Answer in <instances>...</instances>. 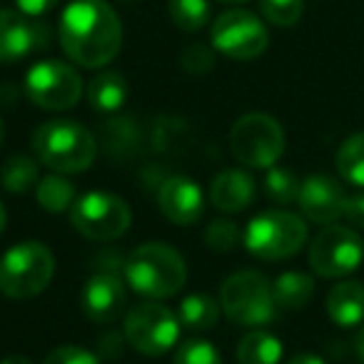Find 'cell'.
Wrapping results in <instances>:
<instances>
[{
  "mask_svg": "<svg viewBox=\"0 0 364 364\" xmlns=\"http://www.w3.org/2000/svg\"><path fill=\"white\" fill-rule=\"evenodd\" d=\"M60 48L82 68H105L122 46V23L105 0H73L58 28Z\"/></svg>",
  "mask_w": 364,
  "mask_h": 364,
  "instance_id": "obj_1",
  "label": "cell"
},
{
  "mask_svg": "<svg viewBox=\"0 0 364 364\" xmlns=\"http://www.w3.org/2000/svg\"><path fill=\"white\" fill-rule=\"evenodd\" d=\"M125 282L132 292L150 299H167L188 282V264L175 247L147 242L125 259Z\"/></svg>",
  "mask_w": 364,
  "mask_h": 364,
  "instance_id": "obj_2",
  "label": "cell"
},
{
  "mask_svg": "<svg viewBox=\"0 0 364 364\" xmlns=\"http://www.w3.org/2000/svg\"><path fill=\"white\" fill-rule=\"evenodd\" d=\"M33 147L43 165L55 172H65V175L85 172L97 152L92 132L75 120L43 122L33 132Z\"/></svg>",
  "mask_w": 364,
  "mask_h": 364,
  "instance_id": "obj_3",
  "label": "cell"
},
{
  "mask_svg": "<svg viewBox=\"0 0 364 364\" xmlns=\"http://www.w3.org/2000/svg\"><path fill=\"white\" fill-rule=\"evenodd\" d=\"M55 274V257L43 242L13 245L0 257V292L11 299L38 297Z\"/></svg>",
  "mask_w": 364,
  "mask_h": 364,
  "instance_id": "obj_4",
  "label": "cell"
},
{
  "mask_svg": "<svg viewBox=\"0 0 364 364\" xmlns=\"http://www.w3.org/2000/svg\"><path fill=\"white\" fill-rule=\"evenodd\" d=\"M220 307L230 322L240 327H262L277 314L272 282L262 272L242 269L225 279L220 289Z\"/></svg>",
  "mask_w": 364,
  "mask_h": 364,
  "instance_id": "obj_5",
  "label": "cell"
},
{
  "mask_svg": "<svg viewBox=\"0 0 364 364\" xmlns=\"http://www.w3.org/2000/svg\"><path fill=\"white\" fill-rule=\"evenodd\" d=\"M242 242L250 255L259 259H287L307 242V225L287 210H267L252 218L245 228Z\"/></svg>",
  "mask_w": 364,
  "mask_h": 364,
  "instance_id": "obj_6",
  "label": "cell"
},
{
  "mask_svg": "<svg viewBox=\"0 0 364 364\" xmlns=\"http://www.w3.org/2000/svg\"><path fill=\"white\" fill-rule=\"evenodd\" d=\"M230 147L232 155L247 167H267L277 165L284 152V130L274 117L264 112H247L232 125L230 132Z\"/></svg>",
  "mask_w": 364,
  "mask_h": 364,
  "instance_id": "obj_7",
  "label": "cell"
},
{
  "mask_svg": "<svg viewBox=\"0 0 364 364\" xmlns=\"http://www.w3.org/2000/svg\"><path fill=\"white\" fill-rule=\"evenodd\" d=\"M70 223L82 237L110 242L130 230L132 213L127 203L110 193H87L70 208Z\"/></svg>",
  "mask_w": 364,
  "mask_h": 364,
  "instance_id": "obj_8",
  "label": "cell"
},
{
  "mask_svg": "<svg viewBox=\"0 0 364 364\" xmlns=\"http://www.w3.org/2000/svg\"><path fill=\"white\" fill-rule=\"evenodd\" d=\"M180 319L170 307L155 302H140L125 317V339L130 347L147 357L170 352L180 337Z\"/></svg>",
  "mask_w": 364,
  "mask_h": 364,
  "instance_id": "obj_9",
  "label": "cell"
},
{
  "mask_svg": "<svg viewBox=\"0 0 364 364\" xmlns=\"http://www.w3.org/2000/svg\"><path fill=\"white\" fill-rule=\"evenodd\" d=\"M26 92L43 110H70L82 95V80L73 65L63 60H41L28 70Z\"/></svg>",
  "mask_w": 364,
  "mask_h": 364,
  "instance_id": "obj_10",
  "label": "cell"
},
{
  "mask_svg": "<svg viewBox=\"0 0 364 364\" xmlns=\"http://www.w3.org/2000/svg\"><path fill=\"white\" fill-rule=\"evenodd\" d=\"M213 48L230 60H255L269 46L264 23L250 11H228L213 23Z\"/></svg>",
  "mask_w": 364,
  "mask_h": 364,
  "instance_id": "obj_11",
  "label": "cell"
},
{
  "mask_svg": "<svg viewBox=\"0 0 364 364\" xmlns=\"http://www.w3.org/2000/svg\"><path fill=\"white\" fill-rule=\"evenodd\" d=\"M364 242L352 228L327 225L309 245V264L319 277H347L362 264Z\"/></svg>",
  "mask_w": 364,
  "mask_h": 364,
  "instance_id": "obj_12",
  "label": "cell"
},
{
  "mask_svg": "<svg viewBox=\"0 0 364 364\" xmlns=\"http://www.w3.org/2000/svg\"><path fill=\"white\" fill-rule=\"evenodd\" d=\"M48 43V28L33 16L0 8V63H18Z\"/></svg>",
  "mask_w": 364,
  "mask_h": 364,
  "instance_id": "obj_13",
  "label": "cell"
},
{
  "mask_svg": "<svg viewBox=\"0 0 364 364\" xmlns=\"http://www.w3.org/2000/svg\"><path fill=\"white\" fill-rule=\"evenodd\" d=\"M299 210L307 220L317 225H332L344 215V205H347V195L344 188L337 180L327 175H309L302 180L299 188Z\"/></svg>",
  "mask_w": 364,
  "mask_h": 364,
  "instance_id": "obj_14",
  "label": "cell"
},
{
  "mask_svg": "<svg viewBox=\"0 0 364 364\" xmlns=\"http://www.w3.org/2000/svg\"><path fill=\"white\" fill-rule=\"evenodd\" d=\"M157 208L170 223L195 225L203 218L205 198L195 180L185 175H172L157 190Z\"/></svg>",
  "mask_w": 364,
  "mask_h": 364,
  "instance_id": "obj_15",
  "label": "cell"
},
{
  "mask_svg": "<svg viewBox=\"0 0 364 364\" xmlns=\"http://www.w3.org/2000/svg\"><path fill=\"white\" fill-rule=\"evenodd\" d=\"M125 284L112 272H95L80 292V304L87 319L110 324L125 312Z\"/></svg>",
  "mask_w": 364,
  "mask_h": 364,
  "instance_id": "obj_16",
  "label": "cell"
},
{
  "mask_svg": "<svg viewBox=\"0 0 364 364\" xmlns=\"http://www.w3.org/2000/svg\"><path fill=\"white\" fill-rule=\"evenodd\" d=\"M255 200V180L245 170H223L210 185V203L220 210V213H242L252 205Z\"/></svg>",
  "mask_w": 364,
  "mask_h": 364,
  "instance_id": "obj_17",
  "label": "cell"
},
{
  "mask_svg": "<svg viewBox=\"0 0 364 364\" xmlns=\"http://www.w3.org/2000/svg\"><path fill=\"white\" fill-rule=\"evenodd\" d=\"M327 314L339 327H357L364 322V284L339 282L327 294Z\"/></svg>",
  "mask_w": 364,
  "mask_h": 364,
  "instance_id": "obj_18",
  "label": "cell"
},
{
  "mask_svg": "<svg viewBox=\"0 0 364 364\" xmlns=\"http://www.w3.org/2000/svg\"><path fill=\"white\" fill-rule=\"evenodd\" d=\"M87 100L97 112H117L127 100V80L117 70H102L87 85Z\"/></svg>",
  "mask_w": 364,
  "mask_h": 364,
  "instance_id": "obj_19",
  "label": "cell"
},
{
  "mask_svg": "<svg viewBox=\"0 0 364 364\" xmlns=\"http://www.w3.org/2000/svg\"><path fill=\"white\" fill-rule=\"evenodd\" d=\"M220 302L210 294L203 292H195L188 294V297L182 299L180 307H177V319L185 329L190 332H208L218 324L220 319Z\"/></svg>",
  "mask_w": 364,
  "mask_h": 364,
  "instance_id": "obj_20",
  "label": "cell"
},
{
  "mask_svg": "<svg viewBox=\"0 0 364 364\" xmlns=\"http://www.w3.org/2000/svg\"><path fill=\"white\" fill-rule=\"evenodd\" d=\"M282 342L264 329H252L237 344V364H279Z\"/></svg>",
  "mask_w": 364,
  "mask_h": 364,
  "instance_id": "obj_21",
  "label": "cell"
},
{
  "mask_svg": "<svg viewBox=\"0 0 364 364\" xmlns=\"http://www.w3.org/2000/svg\"><path fill=\"white\" fill-rule=\"evenodd\" d=\"M272 292L279 309H302L314 294V279L304 272H282L272 282Z\"/></svg>",
  "mask_w": 364,
  "mask_h": 364,
  "instance_id": "obj_22",
  "label": "cell"
},
{
  "mask_svg": "<svg viewBox=\"0 0 364 364\" xmlns=\"http://www.w3.org/2000/svg\"><path fill=\"white\" fill-rule=\"evenodd\" d=\"M38 182H41L38 162L28 155H13L0 167V185L13 195L31 193L33 188H38Z\"/></svg>",
  "mask_w": 364,
  "mask_h": 364,
  "instance_id": "obj_23",
  "label": "cell"
},
{
  "mask_svg": "<svg viewBox=\"0 0 364 364\" xmlns=\"http://www.w3.org/2000/svg\"><path fill=\"white\" fill-rule=\"evenodd\" d=\"M36 198L46 213H65L75 203V188L73 182L58 172V175L41 177L36 188Z\"/></svg>",
  "mask_w": 364,
  "mask_h": 364,
  "instance_id": "obj_24",
  "label": "cell"
},
{
  "mask_svg": "<svg viewBox=\"0 0 364 364\" xmlns=\"http://www.w3.org/2000/svg\"><path fill=\"white\" fill-rule=\"evenodd\" d=\"M337 170L349 185L364 188V132H354L339 145Z\"/></svg>",
  "mask_w": 364,
  "mask_h": 364,
  "instance_id": "obj_25",
  "label": "cell"
},
{
  "mask_svg": "<svg viewBox=\"0 0 364 364\" xmlns=\"http://www.w3.org/2000/svg\"><path fill=\"white\" fill-rule=\"evenodd\" d=\"M170 18L180 31L195 33L208 26L210 21V0H170L167 3Z\"/></svg>",
  "mask_w": 364,
  "mask_h": 364,
  "instance_id": "obj_26",
  "label": "cell"
},
{
  "mask_svg": "<svg viewBox=\"0 0 364 364\" xmlns=\"http://www.w3.org/2000/svg\"><path fill=\"white\" fill-rule=\"evenodd\" d=\"M299 188H302V182L297 180L292 170L287 167H279L272 165L267 167V175H264V193L272 203L277 205H289L299 198Z\"/></svg>",
  "mask_w": 364,
  "mask_h": 364,
  "instance_id": "obj_27",
  "label": "cell"
},
{
  "mask_svg": "<svg viewBox=\"0 0 364 364\" xmlns=\"http://www.w3.org/2000/svg\"><path fill=\"white\" fill-rule=\"evenodd\" d=\"M259 11L272 26L292 28L304 13V0H259Z\"/></svg>",
  "mask_w": 364,
  "mask_h": 364,
  "instance_id": "obj_28",
  "label": "cell"
},
{
  "mask_svg": "<svg viewBox=\"0 0 364 364\" xmlns=\"http://www.w3.org/2000/svg\"><path fill=\"white\" fill-rule=\"evenodd\" d=\"M172 364H223L220 352L208 339H188L175 352Z\"/></svg>",
  "mask_w": 364,
  "mask_h": 364,
  "instance_id": "obj_29",
  "label": "cell"
},
{
  "mask_svg": "<svg viewBox=\"0 0 364 364\" xmlns=\"http://www.w3.org/2000/svg\"><path fill=\"white\" fill-rule=\"evenodd\" d=\"M240 242V230L230 220H215L205 230V245L215 252H232Z\"/></svg>",
  "mask_w": 364,
  "mask_h": 364,
  "instance_id": "obj_30",
  "label": "cell"
},
{
  "mask_svg": "<svg viewBox=\"0 0 364 364\" xmlns=\"http://www.w3.org/2000/svg\"><path fill=\"white\" fill-rule=\"evenodd\" d=\"M46 364H100V359L87 349L75 347V344H63L48 354Z\"/></svg>",
  "mask_w": 364,
  "mask_h": 364,
  "instance_id": "obj_31",
  "label": "cell"
},
{
  "mask_svg": "<svg viewBox=\"0 0 364 364\" xmlns=\"http://www.w3.org/2000/svg\"><path fill=\"white\" fill-rule=\"evenodd\" d=\"M213 60H215L213 50L200 46V43L198 46H190L188 50L182 53V68L188 73H208L213 68Z\"/></svg>",
  "mask_w": 364,
  "mask_h": 364,
  "instance_id": "obj_32",
  "label": "cell"
},
{
  "mask_svg": "<svg viewBox=\"0 0 364 364\" xmlns=\"http://www.w3.org/2000/svg\"><path fill=\"white\" fill-rule=\"evenodd\" d=\"M344 215H347V220L354 228L364 230V193H357V195H352V198H347Z\"/></svg>",
  "mask_w": 364,
  "mask_h": 364,
  "instance_id": "obj_33",
  "label": "cell"
},
{
  "mask_svg": "<svg viewBox=\"0 0 364 364\" xmlns=\"http://www.w3.org/2000/svg\"><path fill=\"white\" fill-rule=\"evenodd\" d=\"M16 3H18V11L28 13L33 18L46 16L48 11H53L58 6V0H16Z\"/></svg>",
  "mask_w": 364,
  "mask_h": 364,
  "instance_id": "obj_34",
  "label": "cell"
},
{
  "mask_svg": "<svg viewBox=\"0 0 364 364\" xmlns=\"http://www.w3.org/2000/svg\"><path fill=\"white\" fill-rule=\"evenodd\" d=\"M287 364H327L319 354H312V352H302V354H294Z\"/></svg>",
  "mask_w": 364,
  "mask_h": 364,
  "instance_id": "obj_35",
  "label": "cell"
},
{
  "mask_svg": "<svg viewBox=\"0 0 364 364\" xmlns=\"http://www.w3.org/2000/svg\"><path fill=\"white\" fill-rule=\"evenodd\" d=\"M0 364H36L33 359L23 357V354H11V357H6Z\"/></svg>",
  "mask_w": 364,
  "mask_h": 364,
  "instance_id": "obj_36",
  "label": "cell"
},
{
  "mask_svg": "<svg viewBox=\"0 0 364 364\" xmlns=\"http://www.w3.org/2000/svg\"><path fill=\"white\" fill-rule=\"evenodd\" d=\"M357 354H359V359H362V364H364V327L359 329V334H357Z\"/></svg>",
  "mask_w": 364,
  "mask_h": 364,
  "instance_id": "obj_37",
  "label": "cell"
},
{
  "mask_svg": "<svg viewBox=\"0 0 364 364\" xmlns=\"http://www.w3.org/2000/svg\"><path fill=\"white\" fill-rule=\"evenodd\" d=\"M6 208H3V203H0V235H3V230H6Z\"/></svg>",
  "mask_w": 364,
  "mask_h": 364,
  "instance_id": "obj_38",
  "label": "cell"
},
{
  "mask_svg": "<svg viewBox=\"0 0 364 364\" xmlns=\"http://www.w3.org/2000/svg\"><path fill=\"white\" fill-rule=\"evenodd\" d=\"M220 3H232V6H237V3H247V0H220Z\"/></svg>",
  "mask_w": 364,
  "mask_h": 364,
  "instance_id": "obj_39",
  "label": "cell"
},
{
  "mask_svg": "<svg viewBox=\"0 0 364 364\" xmlns=\"http://www.w3.org/2000/svg\"><path fill=\"white\" fill-rule=\"evenodd\" d=\"M3 137H6V127H3V120H0V142H3Z\"/></svg>",
  "mask_w": 364,
  "mask_h": 364,
  "instance_id": "obj_40",
  "label": "cell"
}]
</instances>
